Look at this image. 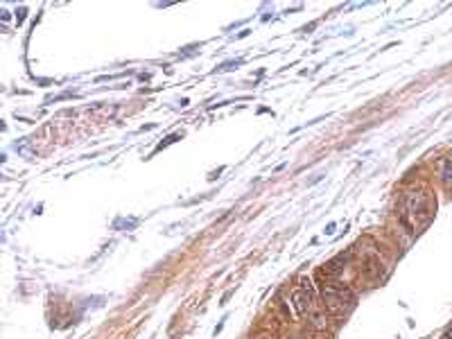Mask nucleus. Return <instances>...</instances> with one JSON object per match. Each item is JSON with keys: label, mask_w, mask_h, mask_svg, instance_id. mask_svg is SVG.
Returning a JSON list of instances; mask_svg holds the SVG:
<instances>
[{"label": "nucleus", "mask_w": 452, "mask_h": 339, "mask_svg": "<svg viewBox=\"0 0 452 339\" xmlns=\"http://www.w3.org/2000/svg\"><path fill=\"white\" fill-rule=\"evenodd\" d=\"M405 206H407V212L411 217H420L427 212V194L423 192H409L405 199Z\"/></svg>", "instance_id": "f257e3e1"}, {"label": "nucleus", "mask_w": 452, "mask_h": 339, "mask_svg": "<svg viewBox=\"0 0 452 339\" xmlns=\"http://www.w3.org/2000/svg\"><path fill=\"white\" fill-rule=\"evenodd\" d=\"M292 301H294V307H296V316H305L312 307V301H310V292L307 289H294L292 292Z\"/></svg>", "instance_id": "f03ea898"}, {"label": "nucleus", "mask_w": 452, "mask_h": 339, "mask_svg": "<svg viewBox=\"0 0 452 339\" xmlns=\"http://www.w3.org/2000/svg\"><path fill=\"white\" fill-rule=\"evenodd\" d=\"M348 260H351V253H339V256H334L332 260L325 265V274H339V271H344V267L348 265Z\"/></svg>", "instance_id": "7ed1b4c3"}, {"label": "nucleus", "mask_w": 452, "mask_h": 339, "mask_svg": "<svg viewBox=\"0 0 452 339\" xmlns=\"http://www.w3.org/2000/svg\"><path fill=\"white\" fill-rule=\"evenodd\" d=\"M307 321H310V325L314 330H325V325H328V319H325V312L319 310V307H314V310L307 312Z\"/></svg>", "instance_id": "20e7f679"}, {"label": "nucleus", "mask_w": 452, "mask_h": 339, "mask_svg": "<svg viewBox=\"0 0 452 339\" xmlns=\"http://www.w3.org/2000/svg\"><path fill=\"white\" fill-rule=\"evenodd\" d=\"M438 176H441L443 183H452V156L443 158L438 163Z\"/></svg>", "instance_id": "39448f33"}, {"label": "nucleus", "mask_w": 452, "mask_h": 339, "mask_svg": "<svg viewBox=\"0 0 452 339\" xmlns=\"http://www.w3.org/2000/svg\"><path fill=\"white\" fill-rule=\"evenodd\" d=\"M364 271L371 276V278H378V276L382 274V265H380V260L371 258V260H366V269Z\"/></svg>", "instance_id": "423d86ee"}, {"label": "nucleus", "mask_w": 452, "mask_h": 339, "mask_svg": "<svg viewBox=\"0 0 452 339\" xmlns=\"http://www.w3.org/2000/svg\"><path fill=\"white\" fill-rule=\"evenodd\" d=\"M441 339H452V328L450 330H445V332H443V337Z\"/></svg>", "instance_id": "0eeeda50"}]
</instances>
